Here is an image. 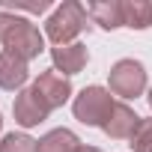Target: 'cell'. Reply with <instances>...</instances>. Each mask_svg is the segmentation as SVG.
Masks as SVG:
<instances>
[{
	"mask_svg": "<svg viewBox=\"0 0 152 152\" xmlns=\"http://www.w3.org/2000/svg\"><path fill=\"white\" fill-rule=\"evenodd\" d=\"M87 6L75 3V0H66L63 6L54 9V15L48 18L45 24V36L54 42V45H72L75 39H78L84 30H87Z\"/></svg>",
	"mask_w": 152,
	"mask_h": 152,
	"instance_id": "cell-1",
	"label": "cell"
},
{
	"mask_svg": "<svg viewBox=\"0 0 152 152\" xmlns=\"http://www.w3.org/2000/svg\"><path fill=\"white\" fill-rule=\"evenodd\" d=\"M72 110H75V119H81L84 125L102 128L104 119H107V113L113 110V96L104 87H84L78 96H75Z\"/></svg>",
	"mask_w": 152,
	"mask_h": 152,
	"instance_id": "cell-2",
	"label": "cell"
},
{
	"mask_svg": "<svg viewBox=\"0 0 152 152\" xmlns=\"http://www.w3.org/2000/svg\"><path fill=\"white\" fill-rule=\"evenodd\" d=\"M107 90L119 99H137L146 90V69L140 60H119L107 72Z\"/></svg>",
	"mask_w": 152,
	"mask_h": 152,
	"instance_id": "cell-3",
	"label": "cell"
},
{
	"mask_svg": "<svg viewBox=\"0 0 152 152\" xmlns=\"http://www.w3.org/2000/svg\"><path fill=\"white\" fill-rule=\"evenodd\" d=\"M3 51H9V54H15V57L30 63L45 51V39H42V33H39V27L33 21L15 18V24L9 27V33L3 39Z\"/></svg>",
	"mask_w": 152,
	"mask_h": 152,
	"instance_id": "cell-4",
	"label": "cell"
},
{
	"mask_svg": "<svg viewBox=\"0 0 152 152\" xmlns=\"http://www.w3.org/2000/svg\"><path fill=\"white\" fill-rule=\"evenodd\" d=\"M33 93L48 104V110H57L72 99V81L66 75H60L57 69H48L33 81Z\"/></svg>",
	"mask_w": 152,
	"mask_h": 152,
	"instance_id": "cell-5",
	"label": "cell"
},
{
	"mask_svg": "<svg viewBox=\"0 0 152 152\" xmlns=\"http://www.w3.org/2000/svg\"><path fill=\"white\" fill-rule=\"evenodd\" d=\"M12 113H15V122H18L21 128H33V125L45 122L51 110H48V104L33 93V87H27V90H21V93L15 96Z\"/></svg>",
	"mask_w": 152,
	"mask_h": 152,
	"instance_id": "cell-6",
	"label": "cell"
},
{
	"mask_svg": "<svg viewBox=\"0 0 152 152\" xmlns=\"http://www.w3.org/2000/svg\"><path fill=\"white\" fill-rule=\"evenodd\" d=\"M51 60H54V69L60 75H66V78H72V75L84 72L87 60H90V51L84 42H72V45H54L51 48Z\"/></svg>",
	"mask_w": 152,
	"mask_h": 152,
	"instance_id": "cell-7",
	"label": "cell"
},
{
	"mask_svg": "<svg viewBox=\"0 0 152 152\" xmlns=\"http://www.w3.org/2000/svg\"><path fill=\"white\" fill-rule=\"evenodd\" d=\"M137 122H140V116H137L125 102H113V110L107 113V119H104L102 131H104L110 140H128V137L134 134Z\"/></svg>",
	"mask_w": 152,
	"mask_h": 152,
	"instance_id": "cell-8",
	"label": "cell"
},
{
	"mask_svg": "<svg viewBox=\"0 0 152 152\" xmlns=\"http://www.w3.org/2000/svg\"><path fill=\"white\" fill-rule=\"evenodd\" d=\"M30 78V69H27V60L9 54V51H0V90L6 93H21L24 84Z\"/></svg>",
	"mask_w": 152,
	"mask_h": 152,
	"instance_id": "cell-9",
	"label": "cell"
},
{
	"mask_svg": "<svg viewBox=\"0 0 152 152\" xmlns=\"http://www.w3.org/2000/svg\"><path fill=\"white\" fill-rule=\"evenodd\" d=\"M87 15L93 24H99L102 30H116L125 27V12L119 0H96V3H87Z\"/></svg>",
	"mask_w": 152,
	"mask_h": 152,
	"instance_id": "cell-10",
	"label": "cell"
},
{
	"mask_svg": "<svg viewBox=\"0 0 152 152\" xmlns=\"http://www.w3.org/2000/svg\"><path fill=\"white\" fill-rule=\"evenodd\" d=\"M81 146L84 143L72 128H54L36 143V152H81Z\"/></svg>",
	"mask_w": 152,
	"mask_h": 152,
	"instance_id": "cell-11",
	"label": "cell"
},
{
	"mask_svg": "<svg viewBox=\"0 0 152 152\" xmlns=\"http://www.w3.org/2000/svg\"><path fill=\"white\" fill-rule=\"evenodd\" d=\"M122 12H125V27H131V30L152 27V3L149 0H128V3H122Z\"/></svg>",
	"mask_w": 152,
	"mask_h": 152,
	"instance_id": "cell-12",
	"label": "cell"
},
{
	"mask_svg": "<svg viewBox=\"0 0 152 152\" xmlns=\"http://www.w3.org/2000/svg\"><path fill=\"white\" fill-rule=\"evenodd\" d=\"M128 146H131V152H152V116H146V119L140 116L134 134L128 137Z\"/></svg>",
	"mask_w": 152,
	"mask_h": 152,
	"instance_id": "cell-13",
	"label": "cell"
},
{
	"mask_svg": "<svg viewBox=\"0 0 152 152\" xmlns=\"http://www.w3.org/2000/svg\"><path fill=\"white\" fill-rule=\"evenodd\" d=\"M36 143L30 134L24 131H12V134H3L0 137V152H36Z\"/></svg>",
	"mask_w": 152,
	"mask_h": 152,
	"instance_id": "cell-14",
	"label": "cell"
},
{
	"mask_svg": "<svg viewBox=\"0 0 152 152\" xmlns=\"http://www.w3.org/2000/svg\"><path fill=\"white\" fill-rule=\"evenodd\" d=\"M81 152H102V149H96V146H81Z\"/></svg>",
	"mask_w": 152,
	"mask_h": 152,
	"instance_id": "cell-15",
	"label": "cell"
},
{
	"mask_svg": "<svg viewBox=\"0 0 152 152\" xmlns=\"http://www.w3.org/2000/svg\"><path fill=\"white\" fill-rule=\"evenodd\" d=\"M146 102H149V107H152V90H149V96H146Z\"/></svg>",
	"mask_w": 152,
	"mask_h": 152,
	"instance_id": "cell-16",
	"label": "cell"
},
{
	"mask_svg": "<svg viewBox=\"0 0 152 152\" xmlns=\"http://www.w3.org/2000/svg\"><path fill=\"white\" fill-rule=\"evenodd\" d=\"M0 131H3V113H0Z\"/></svg>",
	"mask_w": 152,
	"mask_h": 152,
	"instance_id": "cell-17",
	"label": "cell"
}]
</instances>
